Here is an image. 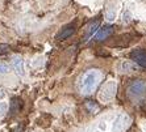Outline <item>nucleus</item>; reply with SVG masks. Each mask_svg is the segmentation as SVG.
Returning a JSON list of instances; mask_svg holds the SVG:
<instances>
[{
    "instance_id": "nucleus-1",
    "label": "nucleus",
    "mask_w": 146,
    "mask_h": 132,
    "mask_svg": "<svg viewBox=\"0 0 146 132\" xmlns=\"http://www.w3.org/2000/svg\"><path fill=\"white\" fill-rule=\"evenodd\" d=\"M103 73L99 69H88L87 72L80 76L79 80V90L82 94H91L92 91L98 88L99 82L102 81Z\"/></svg>"
},
{
    "instance_id": "nucleus-2",
    "label": "nucleus",
    "mask_w": 146,
    "mask_h": 132,
    "mask_svg": "<svg viewBox=\"0 0 146 132\" xmlns=\"http://www.w3.org/2000/svg\"><path fill=\"white\" fill-rule=\"evenodd\" d=\"M128 95L133 101L141 99L146 95V82L143 80H136L128 86Z\"/></svg>"
},
{
    "instance_id": "nucleus-3",
    "label": "nucleus",
    "mask_w": 146,
    "mask_h": 132,
    "mask_svg": "<svg viewBox=\"0 0 146 132\" xmlns=\"http://www.w3.org/2000/svg\"><path fill=\"white\" fill-rule=\"evenodd\" d=\"M116 89H117V84H116V81H113V80L107 81L106 84L103 85L102 90H100V93H99V99H100L102 102H104V103L111 102L116 95Z\"/></svg>"
},
{
    "instance_id": "nucleus-4",
    "label": "nucleus",
    "mask_w": 146,
    "mask_h": 132,
    "mask_svg": "<svg viewBox=\"0 0 146 132\" xmlns=\"http://www.w3.org/2000/svg\"><path fill=\"white\" fill-rule=\"evenodd\" d=\"M129 122H130V119H129V115H128V114H125V112L119 114L117 118H116V120H115V123H113L112 132H122L126 127H128Z\"/></svg>"
},
{
    "instance_id": "nucleus-5",
    "label": "nucleus",
    "mask_w": 146,
    "mask_h": 132,
    "mask_svg": "<svg viewBox=\"0 0 146 132\" xmlns=\"http://www.w3.org/2000/svg\"><path fill=\"white\" fill-rule=\"evenodd\" d=\"M130 58L136 61L139 67L146 68V51L145 50H134V51H132Z\"/></svg>"
},
{
    "instance_id": "nucleus-6",
    "label": "nucleus",
    "mask_w": 146,
    "mask_h": 132,
    "mask_svg": "<svg viewBox=\"0 0 146 132\" xmlns=\"http://www.w3.org/2000/svg\"><path fill=\"white\" fill-rule=\"evenodd\" d=\"M112 33H113V27L111 25H106L102 29H99L98 33L94 35V39L95 41H103V39H107Z\"/></svg>"
},
{
    "instance_id": "nucleus-7",
    "label": "nucleus",
    "mask_w": 146,
    "mask_h": 132,
    "mask_svg": "<svg viewBox=\"0 0 146 132\" xmlns=\"http://www.w3.org/2000/svg\"><path fill=\"white\" fill-rule=\"evenodd\" d=\"M12 64H13L15 72H16L19 76H24L25 71H24V60L20 55H16L13 56V60H12Z\"/></svg>"
},
{
    "instance_id": "nucleus-8",
    "label": "nucleus",
    "mask_w": 146,
    "mask_h": 132,
    "mask_svg": "<svg viewBox=\"0 0 146 132\" xmlns=\"http://www.w3.org/2000/svg\"><path fill=\"white\" fill-rule=\"evenodd\" d=\"M75 31V27L74 25H68V26L63 27L61 30V33L57 34V39H59V41H63V39H67L68 37H71L72 34H74Z\"/></svg>"
},
{
    "instance_id": "nucleus-9",
    "label": "nucleus",
    "mask_w": 146,
    "mask_h": 132,
    "mask_svg": "<svg viewBox=\"0 0 146 132\" xmlns=\"http://www.w3.org/2000/svg\"><path fill=\"white\" fill-rule=\"evenodd\" d=\"M98 27H99V21H95V22H92V24L90 25L88 29H87V33H86V37H84L86 41H87L88 38L94 37V33H95L96 30H99Z\"/></svg>"
},
{
    "instance_id": "nucleus-10",
    "label": "nucleus",
    "mask_w": 146,
    "mask_h": 132,
    "mask_svg": "<svg viewBox=\"0 0 146 132\" xmlns=\"http://www.w3.org/2000/svg\"><path fill=\"white\" fill-rule=\"evenodd\" d=\"M121 68L124 72H129V71H134V69H137V67L134 64H132L130 61H124L121 64Z\"/></svg>"
},
{
    "instance_id": "nucleus-11",
    "label": "nucleus",
    "mask_w": 146,
    "mask_h": 132,
    "mask_svg": "<svg viewBox=\"0 0 146 132\" xmlns=\"http://www.w3.org/2000/svg\"><path fill=\"white\" fill-rule=\"evenodd\" d=\"M9 72V67L5 63H0V74H7Z\"/></svg>"
},
{
    "instance_id": "nucleus-12",
    "label": "nucleus",
    "mask_w": 146,
    "mask_h": 132,
    "mask_svg": "<svg viewBox=\"0 0 146 132\" xmlns=\"http://www.w3.org/2000/svg\"><path fill=\"white\" fill-rule=\"evenodd\" d=\"M7 108H8V105L5 102H1L0 101V116H3L5 112H7Z\"/></svg>"
},
{
    "instance_id": "nucleus-13",
    "label": "nucleus",
    "mask_w": 146,
    "mask_h": 132,
    "mask_svg": "<svg viewBox=\"0 0 146 132\" xmlns=\"http://www.w3.org/2000/svg\"><path fill=\"white\" fill-rule=\"evenodd\" d=\"M86 106H87L91 111H98V110H99V107L96 105H92V102H87V105H86Z\"/></svg>"
},
{
    "instance_id": "nucleus-14",
    "label": "nucleus",
    "mask_w": 146,
    "mask_h": 132,
    "mask_svg": "<svg viewBox=\"0 0 146 132\" xmlns=\"http://www.w3.org/2000/svg\"><path fill=\"white\" fill-rule=\"evenodd\" d=\"M115 17H116V12H115V10H111V12H108V13H107V18H108L109 21L115 20Z\"/></svg>"
},
{
    "instance_id": "nucleus-15",
    "label": "nucleus",
    "mask_w": 146,
    "mask_h": 132,
    "mask_svg": "<svg viewBox=\"0 0 146 132\" xmlns=\"http://www.w3.org/2000/svg\"><path fill=\"white\" fill-rule=\"evenodd\" d=\"M4 95H5L4 90H3V89H0V98H4Z\"/></svg>"
}]
</instances>
